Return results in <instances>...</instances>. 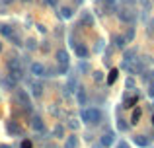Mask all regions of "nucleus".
I'll list each match as a JSON object with an SVG mask.
<instances>
[{"label": "nucleus", "mask_w": 154, "mask_h": 148, "mask_svg": "<svg viewBox=\"0 0 154 148\" xmlns=\"http://www.w3.org/2000/svg\"><path fill=\"white\" fill-rule=\"evenodd\" d=\"M22 148H31V142L29 140H23L22 142Z\"/></svg>", "instance_id": "obj_27"}, {"label": "nucleus", "mask_w": 154, "mask_h": 148, "mask_svg": "<svg viewBox=\"0 0 154 148\" xmlns=\"http://www.w3.org/2000/svg\"><path fill=\"white\" fill-rule=\"evenodd\" d=\"M60 16H63L64 20H70L72 18V10L70 8H60Z\"/></svg>", "instance_id": "obj_15"}, {"label": "nucleus", "mask_w": 154, "mask_h": 148, "mask_svg": "<svg viewBox=\"0 0 154 148\" xmlns=\"http://www.w3.org/2000/svg\"><path fill=\"white\" fill-rule=\"evenodd\" d=\"M133 142H135L137 146H140V148H146L148 146V138L144 137V134H137V137L133 138Z\"/></svg>", "instance_id": "obj_7"}, {"label": "nucleus", "mask_w": 154, "mask_h": 148, "mask_svg": "<svg viewBox=\"0 0 154 148\" xmlns=\"http://www.w3.org/2000/svg\"><path fill=\"white\" fill-rule=\"evenodd\" d=\"M119 20L121 22H127V23H133L135 22V16H133L131 10H121L119 12Z\"/></svg>", "instance_id": "obj_4"}, {"label": "nucleus", "mask_w": 154, "mask_h": 148, "mask_svg": "<svg viewBox=\"0 0 154 148\" xmlns=\"http://www.w3.org/2000/svg\"><path fill=\"white\" fill-rule=\"evenodd\" d=\"M26 2H27V0H26Z\"/></svg>", "instance_id": "obj_35"}, {"label": "nucleus", "mask_w": 154, "mask_h": 148, "mask_svg": "<svg viewBox=\"0 0 154 148\" xmlns=\"http://www.w3.org/2000/svg\"><path fill=\"white\" fill-rule=\"evenodd\" d=\"M137 103H139V94L131 95V98H129V95L125 98V107H127V109H129V107H133V105H137Z\"/></svg>", "instance_id": "obj_12"}, {"label": "nucleus", "mask_w": 154, "mask_h": 148, "mask_svg": "<svg viewBox=\"0 0 154 148\" xmlns=\"http://www.w3.org/2000/svg\"><path fill=\"white\" fill-rule=\"evenodd\" d=\"M31 125H33V129L37 131V133H41V131L45 129V125H43L41 117H37V115H35V117H33V121H31Z\"/></svg>", "instance_id": "obj_10"}, {"label": "nucleus", "mask_w": 154, "mask_h": 148, "mask_svg": "<svg viewBox=\"0 0 154 148\" xmlns=\"http://www.w3.org/2000/svg\"><path fill=\"white\" fill-rule=\"evenodd\" d=\"M76 146H78V140H76V137H68L66 148H76Z\"/></svg>", "instance_id": "obj_17"}, {"label": "nucleus", "mask_w": 154, "mask_h": 148, "mask_svg": "<svg viewBox=\"0 0 154 148\" xmlns=\"http://www.w3.org/2000/svg\"><path fill=\"white\" fill-rule=\"evenodd\" d=\"M76 99H78L80 105H86V90H84V88L76 90Z\"/></svg>", "instance_id": "obj_11"}, {"label": "nucleus", "mask_w": 154, "mask_h": 148, "mask_svg": "<svg viewBox=\"0 0 154 148\" xmlns=\"http://www.w3.org/2000/svg\"><path fill=\"white\" fill-rule=\"evenodd\" d=\"M76 2H78V4H82V2H84V0H76Z\"/></svg>", "instance_id": "obj_31"}, {"label": "nucleus", "mask_w": 154, "mask_h": 148, "mask_svg": "<svg viewBox=\"0 0 154 148\" xmlns=\"http://www.w3.org/2000/svg\"><path fill=\"white\" fill-rule=\"evenodd\" d=\"M113 41H115V47H117V49H125V37H123V35H115V37H113Z\"/></svg>", "instance_id": "obj_13"}, {"label": "nucleus", "mask_w": 154, "mask_h": 148, "mask_svg": "<svg viewBox=\"0 0 154 148\" xmlns=\"http://www.w3.org/2000/svg\"><path fill=\"white\" fill-rule=\"evenodd\" d=\"M74 53H76V57H80V59L88 57V49L84 45H74Z\"/></svg>", "instance_id": "obj_8"}, {"label": "nucleus", "mask_w": 154, "mask_h": 148, "mask_svg": "<svg viewBox=\"0 0 154 148\" xmlns=\"http://www.w3.org/2000/svg\"><path fill=\"white\" fill-rule=\"evenodd\" d=\"M133 37H135V29L131 27V29L127 31V35H125V39H129V41H133Z\"/></svg>", "instance_id": "obj_22"}, {"label": "nucleus", "mask_w": 154, "mask_h": 148, "mask_svg": "<svg viewBox=\"0 0 154 148\" xmlns=\"http://www.w3.org/2000/svg\"><path fill=\"white\" fill-rule=\"evenodd\" d=\"M82 23H90V26H92V23H94V18H92L90 14H84V18H82Z\"/></svg>", "instance_id": "obj_21"}, {"label": "nucleus", "mask_w": 154, "mask_h": 148, "mask_svg": "<svg viewBox=\"0 0 154 148\" xmlns=\"http://www.w3.org/2000/svg\"><path fill=\"white\" fill-rule=\"evenodd\" d=\"M105 4H109V6H113V4H115V0H105Z\"/></svg>", "instance_id": "obj_30"}, {"label": "nucleus", "mask_w": 154, "mask_h": 148, "mask_svg": "<svg viewBox=\"0 0 154 148\" xmlns=\"http://www.w3.org/2000/svg\"><path fill=\"white\" fill-rule=\"evenodd\" d=\"M137 55V49H129V51H125V62H129V61H133V57Z\"/></svg>", "instance_id": "obj_16"}, {"label": "nucleus", "mask_w": 154, "mask_h": 148, "mask_svg": "<svg viewBox=\"0 0 154 148\" xmlns=\"http://www.w3.org/2000/svg\"><path fill=\"white\" fill-rule=\"evenodd\" d=\"M94 148H103V146H102V144H100V146H94Z\"/></svg>", "instance_id": "obj_32"}, {"label": "nucleus", "mask_w": 154, "mask_h": 148, "mask_svg": "<svg viewBox=\"0 0 154 148\" xmlns=\"http://www.w3.org/2000/svg\"><path fill=\"white\" fill-rule=\"evenodd\" d=\"M117 129H119V131H127V129H129V125L123 121V119H119V121H117Z\"/></svg>", "instance_id": "obj_20"}, {"label": "nucleus", "mask_w": 154, "mask_h": 148, "mask_svg": "<svg viewBox=\"0 0 154 148\" xmlns=\"http://www.w3.org/2000/svg\"><path fill=\"white\" fill-rule=\"evenodd\" d=\"M82 119L84 123H92V125H98L102 121V111L98 107H90V109H84L82 111Z\"/></svg>", "instance_id": "obj_1"}, {"label": "nucleus", "mask_w": 154, "mask_h": 148, "mask_svg": "<svg viewBox=\"0 0 154 148\" xmlns=\"http://www.w3.org/2000/svg\"><path fill=\"white\" fill-rule=\"evenodd\" d=\"M68 70V65H59V74H64Z\"/></svg>", "instance_id": "obj_23"}, {"label": "nucleus", "mask_w": 154, "mask_h": 148, "mask_svg": "<svg viewBox=\"0 0 154 148\" xmlns=\"http://www.w3.org/2000/svg\"><path fill=\"white\" fill-rule=\"evenodd\" d=\"M117 148H129V144H127V142H119V144H117Z\"/></svg>", "instance_id": "obj_29"}, {"label": "nucleus", "mask_w": 154, "mask_h": 148, "mask_svg": "<svg viewBox=\"0 0 154 148\" xmlns=\"http://www.w3.org/2000/svg\"><path fill=\"white\" fill-rule=\"evenodd\" d=\"M125 86H127V88H133V86H135V80H133V78H127V82H125Z\"/></svg>", "instance_id": "obj_25"}, {"label": "nucleus", "mask_w": 154, "mask_h": 148, "mask_svg": "<svg viewBox=\"0 0 154 148\" xmlns=\"http://www.w3.org/2000/svg\"><path fill=\"white\" fill-rule=\"evenodd\" d=\"M0 49H2V45H0Z\"/></svg>", "instance_id": "obj_34"}, {"label": "nucleus", "mask_w": 154, "mask_h": 148, "mask_svg": "<svg viewBox=\"0 0 154 148\" xmlns=\"http://www.w3.org/2000/svg\"><path fill=\"white\" fill-rule=\"evenodd\" d=\"M139 119H140V109L133 111V117H131V123H133V125H137V123H139Z\"/></svg>", "instance_id": "obj_19"}, {"label": "nucleus", "mask_w": 154, "mask_h": 148, "mask_svg": "<svg viewBox=\"0 0 154 148\" xmlns=\"http://www.w3.org/2000/svg\"><path fill=\"white\" fill-rule=\"evenodd\" d=\"M94 80H96V82H102V80H103V74L102 72H94Z\"/></svg>", "instance_id": "obj_24"}, {"label": "nucleus", "mask_w": 154, "mask_h": 148, "mask_svg": "<svg viewBox=\"0 0 154 148\" xmlns=\"http://www.w3.org/2000/svg\"><path fill=\"white\" fill-rule=\"evenodd\" d=\"M152 125H154V115H152Z\"/></svg>", "instance_id": "obj_33"}, {"label": "nucleus", "mask_w": 154, "mask_h": 148, "mask_svg": "<svg viewBox=\"0 0 154 148\" xmlns=\"http://www.w3.org/2000/svg\"><path fill=\"white\" fill-rule=\"evenodd\" d=\"M47 2H49L53 8H57V6H59V2H57V0H47Z\"/></svg>", "instance_id": "obj_28"}, {"label": "nucleus", "mask_w": 154, "mask_h": 148, "mask_svg": "<svg viewBox=\"0 0 154 148\" xmlns=\"http://www.w3.org/2000/svg\"><path fill=\"white\" fill-rule=\"evenodd\" d=\"M57 62L59 65H68V53L66 51H59L57 53Z\"/></svg>", "instance_id": "obj_9"}, {"label": "nucleus", "mask_w": 154, "mask_h": 148, "mask_svg": "<svg viewBox=\"0 0 154 148\" xmlns=\"http://www.w3.org/2000/svg\"><path fill=\"white\" fill-rule=\"evenodd\" d=\"M31 74L37 76V78L45 76V66H43L41 62H33V65H31Z\"/></svg>", "instance_id": "obj_3"}, {"label": "nucleus", "mask_w": 154, "mask_h": 148, "mask_svg": "<svg viewBox=\"0 0 154 148\" xmlns=\"http://www.w3.org/2000/svg\"><path fill=\"white\" fill-rule=\"evenodd\" d=\"M8 133H10V134H16V137H20V134H22V127H20L16 121H10V123H8Z\"/></svg>", "instance_id": "obj_5"}, {"label": "nucleus", "mask_w": 154, "mask_h": 148, "mask_svg": "<svg viewBox=\"0 0 154 148\" xmlns=\"http://www.w3.org/2000/svg\"><path fill=\"white\" fill-rule=\"evenodd\" d=\"M152 138H154V137H152Z\"/></svg>", "instance_id": "obj_36"}, {"label": "nucleus", "mask_w": 154, "mask_h": 148, "mask_svg": "<svg viewBox=\"0 0 154 148\" xmlns=\"http://www.w3.org/2000/svg\"><path fill=\"white\" fill-rule=\"evenodd\" d=\"M148 95H150V98H154V82L148 86Z\"/></svg>", "instance_id": "obj_26"}, {"label": "nucleus", "mask_w": 154, "mask_h": 148, "mask_svg": "<svg viewBox=\"0 0 154 148\" xmlns=\"http://www.w3.org/2000/svg\"><path fill=\"white\" fill-rule=\"evenodd\" d=\"M16 98H18V101H20V105H22V107H26V109H29V107H31L29 95H27L26 90H16Z\"/></svg>", "instance_id": "obj_2"}, {"label": "nucleus", "mask_w": 154, "mask_h": 148, "mask_svg": "<svg viewBox=\"0 0 154 148\" xmlns=\"http://www.w3.org/2000/svg\"><path fill=\"white\" fill-rule=\"evenodd\" d=\"M113 140H115L113 133H105L103 137H102V142H100V144H102V146H105V148H109V146L113 144Z\"/></svg>", "instance_id": "obj_6"}, {"label": "nucleus", "mask_w": 154, "mask_h": 148, "mask_svg": "<svg viewBox=\"0 0 154 148\" xmlns=\"http://www.w3.org/2000/svg\"><path fill=\"white\" fill-rule=\"evenodd\" d=\"M0 31H2V33L6 35V37H10V35L14 33V29H12L10 26H0Z\"/></svg>", "instance_id": "obj_18"}, {"label": "nucleus", "mask_w": 154, "mask_h": 148, "mask_svg": "<svg viewBox=\"0 0 154 148\" xmlns=\"http://www.w3.org/2000/svg\"><path fill=\"white\" fill-rule=\"evenodd\" d=\"M117 74H119V70H117V68H113L111 72H109V78H107V84H109V86H111V84L117 80Z\"/></svg>", "instance_id": "obj_14"}]
</instances>
